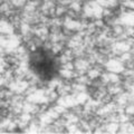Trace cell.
<instances>
[{"instance_id": "cell-1", "label": "cell", "mask_w": 134, "mask_h": 134, "mask_svg": "<svg viewBox=\"0 0 134 134\" xmlns=\"http://www.w3.org/2000/svg\"><path fill=\"white\" fill-rule=\"evenodd\" d=\"M29 63L35 74L44 81H50L58 74L59 64L57 58L46 48L35 49L30 55Z\"/></svg>"}]
</instances>
